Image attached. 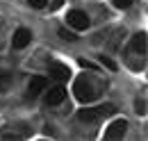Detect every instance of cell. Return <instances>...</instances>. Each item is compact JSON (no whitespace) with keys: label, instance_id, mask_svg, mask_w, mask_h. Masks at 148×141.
Masks as SVG:
<instances>
[{"label":"cell","instance_id":"1","mask_svg":"<svg viewBox=\"0 0 148 141\" xmlns=\"http://www.w3.org/2000/svg\"><path fill=\"white\" fill-rule=\"evenodd\" d=\"M75 96H77V100H82V103H91L93 98H96V89L91 87V82L89 80H84V77H80L77 82H75Z\"/></svg>","mask_w":148,"mask_h":141},{"label":"cell","instance_id":"2","mask_svg":"<svg viewBox=\"0 0 148 141\" xmlns=\"http://www.w3.org/2000/svg\"><path fill=\"white\" fill-rule=\"evenodd\" d=\"M66 21H69V25H71V27L80 30V32L89 27V16H87L82 9H71V12H69V16H66Z\"/></svg>","mask_w":148,"mask_h":141},{"label":"cell","instance_id":"3","mask_svg":"<svg viewBox=\"0 0 148 141\" xmlns=\"http://www.w3.org/2000/svg\"><path fill=\"white\" fill-rule=\"evenodd\" d=\"M30 41H32V32H30V30H25V27H18V30L14 32L12 46H14L16 50H23L25 46H30Z\"/></svg>","mask_w":148,"mask_h":141},{"label":"cell","instance_id":"4","mask_svg":"<svg viewBox=\"0 0 148 141\" xmlns=\"http://www.w3.org/2000/svg\"><path fill=\"white\" fill-rule=\"evenodd\" d=\"M105 114H114V107H93V109H82L80 112V121H93L98 116H105Z\"/></svg>","mask_w":148,"mask_h":141},{"label":"cell","instance_id":"5","mask_svg":"<svg viewBox=\"0 0 148 141\" xmlns=\"http://www.w3.org/2000/svg\"><path fill=\"white\" fill-rule=\"evenodd\" d=\"M125 130H128V123L125 121H114V123L107 127V132H105V139H110V141H114V139H121L123 134H125Z\"/></svg>","mask_w":148,"mask_h":141},{"label":"cell","instance_id":"6","mask_svg":"<svg viewBox=\"0 0 148 141\" xmlns=\"http://www.w3.org/2000/svg\"><path fill=\"white\" fill-rule=\"evenodd\" d=\"M46 87H48V80H46L43 75H34V77L30 80V84H27V96L34 98V96H39Z\"/></svg>","mask_w":148,"mask_h":141},{"label":"cell","instance_id":"7","mask_svg":"<svg viewBox=\"0 0 148 141\" xmlns=\"http://www.w3.org/2000/svg\"><path fill=\"white\" fill-rule=\"evenodd\" d=\"M62 100H66V91L62 87H55L46 93V105H50V107H57Z\"/></svg>","mask_w":148,"mask_h":141},{"label":"cell","instance_id":"8","mask_svg":"<svg viewBox=\"0 0 148 141\" xmlns=\"http://www.w3.org/2000/svg\"><path fill=\"white\" fill-rule=\"evenodd\" d=\"M50 75L55 77L57 82H66V80H69V75H71V70L66 68V64L53 62V64H50Z\"/></svg>","mask_w":148,"mask_h":141},{"label":"cell","instance_id":"9","mask_svg":"<svg viewBox=\"0 0 148 141\" xmlns=\"http://www.w3.org/2000/svg\"><path fill=\"white\" fill-rule=\"evenodd\" d=\"M130 50L132 53H146V32H141V34H137L132 39V46H130Z\"/></svg>","mask_w":148,"mask_h":141},{"label":"cell","instance_id":"10","mask_svg":"<svg viewBox=\"0 0 148 141\" xmlns=\"http://www.w3.org/2000/svg\"><path fill=\"white\" fill-rule=\"evenodd\" d=\"M27 2H30L34 9H43V7L48 5V0H27Z\"/></svg>","mask_w":148,"mask_h":141},{"label":"cell","instance_id":"11","mask_svg":"<svg viewBox=\"0 0 148 141\" xmlns=\"http://www.w3.org/2000/svg\"><path fill=\"white\" fill-rule=\"evenodd\" d=\"M100 62H103V64H105V66H107V68H110V70H116V64L112 62L110 57H103V55H100Z\"/></svg>","mask_w":148,"mask_h":141},{"label":"cell","instance_id":"12","mask_svg":"<svg viewBox=\"0 0 148 141\" xmlns=\"http://www.w3.org/2000/svg\"><path fill=\"white\" fill-rule=\"evenodd\" d=\"M59 36L66 39V41H75V34L73 32H66V30H59Z\"/></svg>","mask_w":148,"mask_h":141},{"label":"cell","instance_id":"13","mask_svg":"<svg viewBox=\"0 0 148 141\" xmlns=\"http://www.w3.org/2000/svg\"><path fill=\"white\" fill-rule=\"evenodd\" d=\"M114 5H116L119 9H125V7H130V5H132V0H114Z\"/></svg>","mask_w":148,"mask_h":141},{"label":"cell","instance_id":"14","mask_svg":"<svg viewBox=\"0 0 148 141\" xmlns=\"http://www.w3.org/2000/svg\"><path fill=\"white\" fill-rule=\"evenodd\" d=\"M62 2H64V0H55V2H53V7H62Z\"/></svg>","mask_w":148,"mask_h":141}]
</instances>
